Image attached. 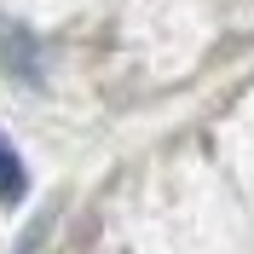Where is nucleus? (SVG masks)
I'll return each instance as SVG.
<instances>
[{"instance_id": "obj_1", "label": "nucleus", "mask_w": 254, "mask_h": 254, "mask_svg": "<svg viewBox=\"0 0 254 254\" xmlns=\"http://www.w3.org/2000/svg\"><path fill=\"white\" fill-rule=\"evenodd\" d=\"M23 190H29V174H23L17 150L6 144V133H0V202H23Z\"/></svg>"}]
</instances>
